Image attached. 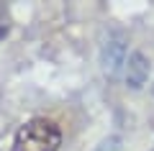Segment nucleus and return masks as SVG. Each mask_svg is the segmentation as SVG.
<instances>
[{
  "mask_svg": "<svg viewBox=\"0 0 154 151\" xmlns=\"http://www.w3.org/2000/svg\"><path fill=\"white\" fill-rule=\"evenodd\" d=\"M62 131L49 118H31L18 128L13 151H59Z\"/></svg>",
  "mask_w": 154,
  "mask_h": 151,
  "instance_id": "f257e3e1",
  "label": "nucleus"
},
{
  "mask_svg": "<svg viewBox=\"0 0 154 151\" xmlns=\"http://www.w3.org/2000/svg\"><path fill=\"white\" fill-rule=\"evenodd\" d=\"M146 69H149L146 59H144L139 51H136V54H131V56H128V72H126L128 85H131V87H141L144 80H146Z\"/></svg>",
  "mask_w": 154,
  "mask_h": 151,
  "instance_id": "f03ea898",
  "label": "nucleus"
},
{
  "mask_svg": "<svg viewBox=\"0 0 154 151\" xmlns=\"http://www.w3.org/2000/svg\"><path fill=\"white\" fill-rule=\"evenodd\" d=\"M5 36H8V26H5V23H0V41H3Z\"/></svg>",
  "mask_w": 154,
  "mask_h": 151,
  "instance_id": "7ed1b4c3",
  "label": "nucleus"
}]
</instances>
